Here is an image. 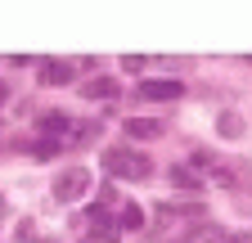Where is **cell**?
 <instances>
[{"label": "cell", "instance_id": "cell-4", "mask_svg": "<svg viewBox=\"0 0 252 243\" xmlns=\"http://www.w3.org/2000/svg\"><path fill=\"white\" fill-rule=\"evenodd\" d=\"M122 135H131V140H158V135H162V126H158L153 117H126V122H122Z\"/></svg>", "mask_w": 252, "mask_h": 243}, {"label": "cell", "instance_id": "cell-9", "mask_svg": "<svg viewBox=\"0 0 252 243\" xmlns=\"http://www.w3.org/2000/svg\"><path fill=\"white\" fill-rule=\"evenodd\" d=\"M171 185H180V189H203V180L189 171V167H171Z\"/></svg>", "mask_w": 252, "mask_h": 243}, {"label": "cell", "instance_id": "cell-1", "mask_svg": "<svg viewBox=\"0 0 252 243\" xmlns=\"http://www.w3.org/2000/svg\"><path fill=\"white\" fill-rule=\"evenodd\" d=\"M104 171L113 176H126V180H149L153 176V158L140 153V149H104Z\"/></svg>", "mask_w": 252, "mask_h": 243}, {"label": "cell", "instance_id": "cell-11", "mask_svg": "<svg viewBox=\"0 0 252 243\" xmlns=\"http://www.w3.org/2000/svg\"><path fill=\"white\" fill-rule=\"evenodd\" d=\"M198 243H225V234H220V230H203V239Z\"/></svg>", "mask_w": 252, "mask_h": 243}, {"label": "cell", "instance_id": "cell-10", "mask_svg": "<svg viewBox=\"0 0 252 243\" xmlns=\"http://www.w3.org/2000/svg\"><path fill=\"white\" fill-rule=\"evenodd\" d=\"M144 63H149V59H144V54H126V59H122V68H126V72H140Z\"/></svg>", "mask_w": 252, "mask_h": 243}, {"label": "cell", "instance_id": "cell-3", "mask_svg": "<svg viewBox=\"0 0 252 243\" xmlns=\"http://www.w3.org/2000/svg\"><path fill=\"white\" fill-rule=\"evenodd\" d=\"M140 99H185V86L180 81H167V77L140 81Z\"/></svg>", "mask_w": 252, "mask_h": 243}, {"label": "cell", "instance_id": "cell-13", "mask_svg": "<svg viewBox=\"0 0 252 243\" xmlns=\"http://www.w3.org/2000/svg\"><path fill=\"white\" fill-rule=\"evenodd\" d=\"M5 99H9V86H5V81H0V104H5Z\"/></svg>", "mask_w": 252, "mask_h": 243}, {"label": "cell", "instance_id": "cell-2", "mask_svg": "<svg viewBox=\"0 0 252 243\" xmlns=\"http://www.w3.org/2000/svg\"><path fill=\"white\" fill-rule=\"evenodd\" d=\"M86 189H90V171H81V167L63 171V176L54 180V198H59V203H77V198H86Z\"/></svg>", "mask_w": 252, "mask_h": 243}, {"label": "cell", "instance_id": "cell-7", "mask_svg": "<svg viewBox=\"0 0 252 243\" xmlns=\"http://www.w3.org/2000/svg\"><path fill=\"white\" fill-rule=\"evenodd\" d=\"M117 225H122V230H140V225H144V212H140V203H122V212H117Z\"/></svg>", "mask_w": 252, "mask_h": 243}, {"label": "cell", "instance_id": "cell-12", "mask_svg": "<svg viewBox=\"0 0 252 243\" xmlns=\"http://www.w3.org/2000/svg\"><path fill=\"white\" fill-rule=\"evenodd\" d=\"M230 243H252V234H234V239H230Z\"/></svg>", "mask_w": 252, "mask_h": 243}, {"label": "cell", "instance_id": "cell-6", "mask_svg": "<svg viewBox=\"0 0 252 243\" xmlns=\"http://www.w3.org/2000/svg\"><path fill=\"white\" fill-rule=\"evenodd\" d=\"M81 90H86V99H117V95H122V81H117V77H94V81H86Z\"/></svg>", "mask_w": 252, "mask_h": 243}, {"label": "cell", "instance_id": "cell-8", "mask_svg": "<svg viewBox=\"0 0 252 243\" xmlns=\"http://www.w3.org/2000/svg\"><path fill=\"white\" fill-rule=\"evenodd\" d=\"M216 131L225 135V140H239V135H243V117H239V113H220V122H216Z\"/></svg>", "mask_w": 252, "mask_h": 243}, {"label": "cell", "instance_id": "cell-5", "mask_svg": "<svg viewBox=\"0 0 252 243\" xmlns=\"http://www.w3.org/2000/svg\"><path fill=\"white\" fill-rule=\"evenodd\" d=\"M72 77H77V68L63 63V59H50V63L41 68V86H68Z\"/></svg>", "mask_w": 252, "mask_h": 243}]
</instances>
